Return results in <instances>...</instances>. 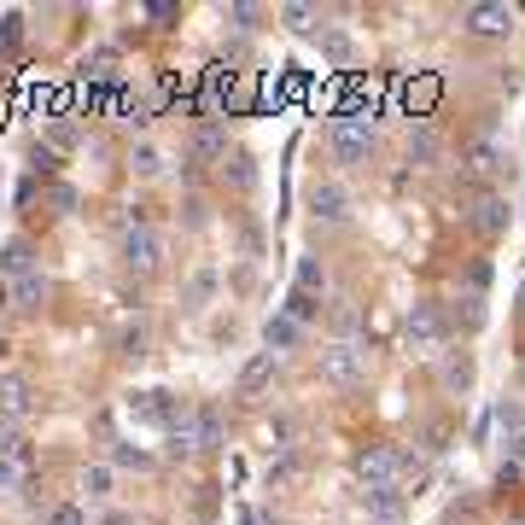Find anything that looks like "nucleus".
Segmentation results:
<instances>
[{"instance_id":"obj_1","label":"nucleus","mask_w":525,"mask_h":525,"mask_svg":"<svg viewBox=\"0 0 525 525\" xmlns=\"http://www.w3.org/2000/svg\"><path fill=\"white\" fill-rule=\"evenodd\" d=\"M374 146H380L374 117L350 111V117H339V123H333V158H339V164H368V158H374Z\"/></svg>"},{"instance_id":"obj_2","label":"nucleus","mask_w":525,"mask_h":525,"mask_svg":"<svg viewBox=\"0 0 525 525\" xmlns=\"http://www.w3.org/2000/svg\"><path fill=\"white\" fill-rule=\"evenodd\" d=\"M321 380L339 385V391H350V385L368 380V350L356 345V339H339V345L321 350Z\"/></svg>"},{"instance_id":"obj_3","label":"nucleus","mask_w":525,"mask_h":525,"mask_svg":"<svg viewBox=\"0 0 525 525\" xmlns=\"http://www.w3.org/2000/svg\"><path fill=\"white\" fill-rule=\"evenodd\" d=\"M403 333H409V345H415L420 356H438V345L450 339V315L438 310L432 298H420V304H409V321H403Z\"/></svg>"},{"instance_id":"obj_4","label":"nucleus","mask_w":525,"mask_h":525,"mask_svg":"<svg viewBox=\"0 0 525 525\" xmlns=\"http://www.w3.org/2000/svg\"><path fill=\"white\" fill-rule=\"evenodd\" d=\"M403 473H409V455L391 450V444H368V450L356 455V479H362V490L403 485Z\"/></svg>"},{"instance_id":"obj_5","label":"nucleus","mask_w":525,"mask_h":525,"mask_svg":"<svg viewBox=\"0 0 525 525\" xmlns=\"http://www.w3.org/2000/svg\"><path fill=\"white\" fill-rule=\"evenodd\" d=\"M508 222H514V210H508L502 193H479V199L467 205V228H473L479 240H502V234H508Z\"/></svg>"},{"instance_id":"obj_6","label":"nucleus","mask_w":525,"mask_h":525,"mask_svg":"<svg viewBox=\"0 0 525 525\" xmlns=\"http://www.w3.org/2000/svg\"><path fill=\"white\" fill-rule=\"evenodd\" d=\"M140 426H175V420L187 415V409H175L170 391H158V385H146V391H129V403H123Z\"/></svg>"},{"instance_id":"obj_7","label":"nucleus","mask_w":525,"mask_h":525,"mask_svg":"<svg viewBox=\"0 0 525 525\" xmlns=\"http://www.w3.org/2000/svg\"><path fill=\"white\" fill-rule=\"evenodd\" d=\"M123 263H129L135 275H152V269L164 263V234H152L146 222H140V228H123Z\"/></svg>"},{"instance_id":"obj_8","label":"nucleus","mask_w":525,"mask_h":525,"mask_svg":"<svg viewBox=\"0 0 525 525\" xmlns=\"http://www.w3.org/2000/svg\"><path fill=\"white\" fill-rule=\"evenodd\" d=\"M310 216L315 222H327V228L350 222V187L345 181H315L310 187Z\"/></svg>"},{"instance_id":"obj_9","label":"nucleus","mask_w":525,"mask_h":525,"mask_svg":"<svg viewBox=\"0 0 525 525\" xmlns=\"http://www.w3.org/2000/svg\"><path fill=\"white\" fill-rule=\"evenodd\" d=\"M461 30L496 41V35L514 30V6H461Z\"/></svg>"},{"instance_id":"obj_10","label":"nucleus","mask_w":525,"mask_h":525,"mask_svg":"<svg viewBox=\"0 0 525 525\" xmlns=\"http://www.w3.org/2000/svg\"><path fill=\"white\" fill-rule=\"evenodd\" d=\"M41 298H47V275H41V269H35V275H18L12 286H6V304H12L18 315H35L41 310Z\"/></svg>"},{"instance_id":"obj_11","label":"nucleus","mask_w":525,"mask_h":525,"mask_svg":"<svg viewBox=\"0 0 525 525\" xmlns=\"http://www.w3.org/2000/svg\"><path fill=\"white\" fill-rule=\"evenodd\" d=\"M362 508H368L380 525H397V520H403V485H374V490H362Z\"/></svg>"},{"instance_id":"obj_12","label":"nucleus","mask_w":525,"mask_h":525,"mask_svg":"<svg viewBox=\"0 0 525 525\" xmlns=\"http://www.w3.org/2000/svg\"><path fill=\"white\" fill-rule=\"evenodd\" d=\"M275 368H280V356H275V350H257V356H251V362L240 368V397H257L263 385L275 380Z\"/></svg>"},{"instance_id":"obj_13","label":"nucleus","mask_w":525,"mask_h":525,"mask_svg":"<svg viewBox=\"0 0 525 525\" xmlns=\"http://www.w3.org/2000/svg\"><path fill=\"white\" fill-rule=\"evenodd\" d=\"M315 47H321V59H327V65H339V70H350V65H356V41H350L345 30H327V24H321Z\"/></svg>"},{"instance_id":"obj_14","label":"nucleus","mask_w":525,"mask_h":525,"mask_svg":"<svg viewBox=\"0 0 525 525\" xmlns=\"http://www.w3.org/2000/svg\"><path fill=\"white\" fill-rule=\"evenodd\" d=\"M30 380L24 374H0V420L6 415H30Z\"/></svg>"},{"instance_id":"obj_15","label":"nucleus","mask_w":525,"mask_h":525,"mask_svg":"<svg viewBox=\"0 0 525 525\" xmlns=\"http://www.w3.org/2000/svg\"><path fill=\"white\" fill-rule=\"evenodd\" d=\"M298 339H304V321H292V315H269V321H263V345L275 350V356L292 350Z\"/></svg>"},{"instance_id":"obj_16","label":"nucleus","mask_w":525,"mask_h":525,"mask_svg":"<svg viewBox=\"0 0 525 525\" xmlns=\"http://www.w3.org/2000/svg\"><path fill=\"white\" fill-rule=\"evenodd\" d=\"M0 269L18 280V275H35V251H30V240H6L0 245Z\"/></svg>"},{"instance_id":"obj_17","label":"nucleus","mask_w":525,"mask_h":525,"mask_svg":"<svg viewBox=\"0 0 525 525\" xmlns=\"http://www.w3.org/2000/svg\"><path fill=\"white\" fill-rule=\"evenodd\" d=\"M164 164H170V158H164V152H158L152 140H140L135 152H129V170H135L140 181H158V175H164Z\"/></svg>"},{"instance_id":"obj_18","label":"nucleus","mask_w":525,"mask_h":525,"mask_svg":"<svg viewBox=\"0 0 525 525\" xmlns=\"http://www.w3.org/2000/svg\"><path fill=\"white\" fill-rule=\"evenodd\" d=\"M438 152H444V140L432 123H420L415 135H409V164H438Z\"/></svg>"},{"instance_id":"obj_19","label":"nucleus","mask_w":525,"mask_h":525,"mask_svg":"<svg viewBox=\"0 0 525 525\" xmlns=\"http://www.w3.org/2000/svg\"><path fill=\"white\" fill-rule=\"evenodd\" d=\"M187 426H193V450H216V444H222V420H216V409L187 415Z\"/></svg>"},{"instance_id":"obj_20","label":"nucleus","mask_w":525,"mask_h":525,"mask_svg":"<svg viewBox=\"0 0 525 525\" xmlns=\"http://www.w3.org/2000/svg\"><path fill=\"white\" fill-rule=\"evenodd\" d=\"M111 485H117V479H111V467H100V461L76 473V490H82L88 502H105V496H111Z\"/></svg>"},{"instance_id":"obj_21","label":"nucleus","mask_w":525,"mask_h":525,"mask_svg":"<svg viewBox=\"0 0 525 525\" xmlns=\"http://www.w3.org/2000/svg\"><path fill=\"white\" fill-rule=\"evenodd\" d=\"M467 170L473 175H496L502 170V146H496V140H473V146H467Z\"/></svg>"},{"instance_id":"obj_22","label":"nucleus","mask_w":525,"mask_h":525,"mask_svg":"<svg viewBox=\"0 0 525 525\" xmlns=\"http://www.w3.org/2000/svg\"><path fill=\"white\" fill-rule=\"evenodd\" d=\"M193 158H228V129H222V123H205V129L193 135Z\"/></svg>"},{"instance_id":"obj_23","label":"nucleus","mask_w":525,"mask_h":525,"mask_svg":"<svg viewBox=\"0 0 525 525\" xmlns=\"http://www.w3.org/2000/svg\"><path fill=\"white\" fill-rule=\"evenodd\" d=\"M298 286H292V292H304V298H321V286H327V269H321V263H315V257H298Z\"/></svg>"},{"instance_id":"obj_24","label":"nucleus","mask_w":525,"mask_h":525,"mask_svg":"<svg viewBox=\"0 0 525 525\" xmlns=\"http://www.w3.org/2000/svg\"><path fill=\"white\" fill-rule=\"evenodd\" d=\"M438 380H444V391H473V356H450Z\"/></svg>"},{"instance_id":"obj_25","label":"nucleus","mask_w":525,"mask_h":525,"mask_svg":"<svg viewBox=\"0 0 525 525\" xmlns=\"http://www.w3.org/2000/svg\"><path fill=\"white\" fill-rule=\"evenodd\" d=\"M210 298H216V269H199V275L187 280V304H193V310H205Z\"/></svg>"},{"instance_id":"obj_26","label":"nucleus","mask_w":525,"mask_h":525,"mask_svg":"<svg viewBox=\"0 0 525 525\" xmlns=\"http://www.w3.org/2000/svg\"><path fill=\"white\" fill-rule=\"evenodd\" d=\"M0 455H12V461H24V467H30V444H24V432H18L12 420H0Z\"/></svg>"},{"instance_id":"obj_27","label":"nucleus","mask_w":525,"mask_h":525,"mask_svg":"<svg viewBox=\"0 0 525 525\" xmlns=\"http://www.w3.org/2000/svg\"><path fill=\"white\" fill-rule=\"evenodd\" d=\"M280 18H286V30H315V6H304V0H292V6H280Z\"/></svg>"},{"instance_id":"obj_28","label":"nucleus","mask_w":525,"mask_h":525,"mask_svg":"<svg viewBox=\"0 0 525 525\" xmlns=\"http://www.w3.org/2000/svg\"><path fill=\"white\" fill-rule=\"evenodd\" d=\"M520 473H525V432H520V438H508V467H502V485H514Z\"/></svg>"},{"instance_id":"obj_29","label":"nucleus","mask_w":525,"mask_h":525,"mask_svg":"<svg viewBox=\"0 0 525 525\" xmlns=\"http://www.w3.org/2000/svg\"><path fill=\"white\" fill-rule=\"evenodd\" d=\"M24 485V461H12V455H0V496H12V490Z\"/></svg>"},{"instance_id":"obj_30","label":"nucleus","mask_w":525,"mask_h":525,"mask_svg":"<svg viewBox=\"0 0 525 525\" xmlns=\"http://www.w3.org/2000/svg\"><path fill=\"white\" fill-rule=\"evenodd\" d=\"M117 350H123V356H146V327H123V333H117Z\"/></svg>"},{"instance_id":"obj_31","label":"nucleus","mask_w":525,"mask_h":525,"mask_svg":"<svg viewBox=\"0 0 525 525\" xmlns=\"http://www.w3.org/2000/svg\"><path fill=\"white\" fill-rule=\"evenodd\" d=\"M47 525H88V514H82L76 502H59V508L47 514Z\"/></svg>"},{"instance_id":"obj_32","label":"nucleus","mask_w":525,"mask_h":525,"mask_svg":"<svg viewBox=\"0 0 525 525\" xmlns=\"http://www.w3.org/2000/svg\"><path fill=\"white\" fill-rule=\"evenodd\" d=\"M292 479H298V461H292V455H280L275 467H269V490H275V485H292Z\"/></svg>"},{"instance_id":"obj_33","label":"nucleus","mask_w":525,"mask_h":525,"mask_svg":"<svg viewBox=\"0 0 525 525\" xmlns=\"http://www.w3.org/2000/svg\"><path fill=\"white\" fill-rule=\"evenodd\" d=\"M111 455H117V467H152V455H146V450H135V444H117Z\"/></svg>"},{"instance_id":"obj_34","label":"nucleus","mask_w":525,"mask_h":525,"mask_svg":"<svg viewBox=\"0 0 525 525\" xmlns=\"http://www.w3.org/2000/svg\"><path fill=\"white\" fill-rule=\"evenodd\" d=\"M496 420H502V432H520V426H525V409H514V403H502V409H496Z\"/></svg>"},{"instance_id":"obj_35","label":"nucleus","mask_w":525,"mask_h":525,"mask_svg":"<svg viewBox=\"0 0 525 525\" xmlns=\"http://www.w3.org/2000/svg\"><path fill=\"white\" fill-rule=\"evenodd\" d=\"M228 18H234V30H257V6H234Z\"/></svg>"},{"instance_id":"obj_36","label":"nucleus","mask_w":525,"mask_h":525,"mask_svg":"<svg viewBox=\"0 0 525 525\" xmlns=\"http://www.w3.org/2000/svg\"><path fill=\"white\" fill-rule=\"evenodd\" d=\"M53 146H76V129H70V123H53Z\"/></svg>"},{"instance_id":"obj_37","label":"nucleus","mask_w":525,"mask_h":525,"mask_svg":"<svg viewBox=\"0 0 525 525\" xmlns=\"http://www.w3.org/2000/svg\"><path fill=\"white\" fill-rule=\"evenodd\" d=\"M234 187H251V158H234Z\"/></svg>"},{"instance_id":"obj_38","label":"nucleus","mask_w":525,"mask_h":525,"mask_svg":"<svg viewBox=\"0 0 525 525\" xmlns=\"http://www.w3.org/2000/svg\"><path fill=\"white\" fill-rule=\"evenodd\" d=\"M520 310H525V286H520Z\"/></svg>"},{"instance_id":"obj_39","label":"nucleus","mask_w":525,"mask_h":525,"mask_svg":"<svg viewBox=\"0 0 525 525\" xmlns=\"http://www.w3.org/2000/svg\"><path fill=\"white\" fill-rule=\"evenodd\" d=\"M193 525H216V520H193Z\"/></svg>"},{"instance_id":"obj_40","label":"nucleus","mask_w":525,"mask_h":525,"mask_svg":"<svg viewBox=\"0 0 525 525\" xmlns=\"http://www.w3.org/2000/svg\"><path fill=\"white\" fill-rule=\"evenodd\" d=\"M514 525H525V514H520V520H514Z\"/></svg>"}]
</instances>
